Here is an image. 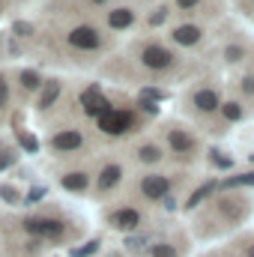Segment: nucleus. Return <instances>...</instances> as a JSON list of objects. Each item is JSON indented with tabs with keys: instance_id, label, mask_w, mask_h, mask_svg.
<instances>
[{
	"instance_id": "1",
	"label": "nucleus",
	"mask_w": 254,
	"mask_h": 257,
	"mask_svg": "<svg viewBox=\"0 0 254 257\" xmlns=\"http://www.w3.org/2000/svg\"><path fill=\"white\" fill-rule=\"evenodd\" d=\"M24 230L30 236H39V239H60L66 224L57 221V218H27L24 221Z\"/></svg>"
},
{
	"instance_id": "2",
	"label": "nucleus",
	"mask_w": 254,
	"mask_h": 257,
	"mask_svg": "<svg viewBox=\"0 0 254 257\" xmlns=\"http://www.w3.org/2000/svg\"><path fill=\"white\" fill-rule=\"evenodd\" d=\"M99 128L105 135H123L129 128H135V114L132 111H108L99 117Z\"/></svg>"
},
{
	"instance_id": "3",
	"label": "nucleus",
	"mask_w": 254,
	"mask_h": 257,
	"mask_svg": "<svg viewBox=\"0 0 254 257\" xmlns=\"http://www.w3.org/2000/svg\"><path fill=\"white\" fill-rule=\"evenodd\" d=\"M99 42H102V36H99V30L93 24H81V27H75L69 33V45L81 48V51H93V48H99Z\"/></svg>"
},
{
	"instance_id": "4",
	"label": "nucleus",
	"mask_w": 254,
	"mask_h": 257,
	"mask_svg": "<svg viewBox=\"0 0 254 257\" xmlns=\"http://www.w3.org/2000/svg\"><path fill=\"white\" fill-rule=\"evenodd\" d=\"M168 192H171V180L162 177V174H147V177L141 180V194H144L147 200H165Z\"/></svg>"
},
{
	"instance_id": "5",
	"label": "nucleus",
	"mask_w": 254,
	"mask_h": 257,
	"mask_svg": "<svg viewBox=\"0 0 254 257\" xmlns=\"http://www.w3.org/2000/svg\"><path fill=\"white\" fill-rule=\"evenodd\" d=\"M81 105H84V111H87V117H102V114H108V111H114L111 108V102L99 93V87H90V90H84L81 93Z\"/></svg>"
},
{
	"instance_id": "6",
	"label": "nucleus",
	"mask_w": 254,
	"mask_h": 257,
	"mask_svg": "<svg viewBox=\"0 0 254 257\" xmlns=\"http://www.w3.org/2000/svg\"><path fill=\"white\" fill-rule=\"evenodd\" d=\"M141 63L147 66V69H168V66L174 63V54L165 45H147L141 51Z\"/></svg>"
},
{
	"instance_id": "7",
	"label": "nucleus",
	"mask_w": 254,
	"mask_h": 257,
	"mask_svg": "<svg viewBox=\"0 0 254 257\" xmlns=\"http://www.w3.org/2000/svg\"><path fill=\"white\" fill-rule=\"evenodd\" d=\"M81 144H84V138H81V132H75V128L57 132V135L51 138V147H54L57 153H72V150H81Z\"/></svg>"
},
{
	"instance_id": "8",
	"label": "nucleus",
	"mask_w": 254,
	"mask_h": 257,
	"mask_svg": "<svg viewBox=\"0 0 254 257\" xmlns=\"http://www.w3.org/2000/svg\"><path fill=\"white\" fill-rule=\"evenodd\" d=\"M111 224L117 230H135L141 224V212L138 209H117V212H111Z\"/></svg>"
},
{
	"instance_id": "9",
	"label": "nucleus",
	"mask_w": 254,
	"mask_h": 257,
	"mask_svg": "<svg viewBox=\"0 0 254 257\" xmlns=\"http://www.w3.org/2000/svg\"><path fill=\"white\" fill-rule=\"evenodd\" d=\"M132 24H135V9L120 6V9H111V12H108V27H111V30H126Z\"/></svg>"
},
{
	"instance_id": "10",
	"label": "nucleus",
	"mask_w": 254,
	"mask_h": 257,
	"mask_svg": "<svg viewBox=\"0 0 254 257\" xmlns=\"http://www.w3.org/2000/svg\"><path fill=\"white\" fill-rule=\"evenodd\" d=\"M60 93H63V84H60V81H54V78H51V81H45V87H42V93H39V102H36V105H39V111H48V108L57 102V96H60Z\"/></svg>"
},
{
	"instance_id": "11",
	"label": "nucleus",
	"mask_w": 254,
	"mask_h": 257,
	"mask_svg": "<svg viewBox=\"0 0 254 257\" xmlns=\"http://www.w3.org/2000/svg\"><path fill=\"white\" fill-rule=\"evenodd\" d=\"M60 186H63L66 192H84L90 186V174L87 171H72V174L60 177Z\"/></svg>"
},
{
	"instance_id": "12",
	"label": "nucleus",
	"mask_w": 254,
	"mask_h": 257,
	"mask_svg": "<svg viewBox=\"0 0 254 257\" xmlns=\"http://www.w3.org/2000/svg\"><path fill=\"white\" fill-rule=\"evenodd\" d=\"M194 108L203 111V114H212V111L218 108V96H215V90H197V93H194Z\"/></svg>"
},
{
	"instance_id": "13",
	"label": "nucleus",
	"mask_w": 254,
	"mask_h": 257,
	"mask_svg": "<svg viewBox=\"0 0 254 257\" xmlns=\"http://www.w3.org/2000/svg\"><path fill=\"white\" fill-rule=\"evenodd\" d=\"M120 177H123V168H120V165H105L102 174H99V189H102V192L114 189V186L120 183Z\"/></svg>"
},
{
	"instance_id": "14",
	"label": "nucleus",
	"mask_w": 254,
	"mask_h": 257,
	"mask_svg": "<svg viewBox=\"0 0 254 257\" xmlns=\"http://www.w3.org/2000/svg\"><path fill=\"white\" fill-rule=\"evenodd\" d=\"M174 42H177V45H194V42H200V27H194V24H180V27L174 30Z\"/></svg>"
},
{
	"instance_id": "15",
	"label": "nucleus",
	"mask_w": 254,
	"mask_h": 257,
	"mask_svg": "<svg viewBox=\"0 0 254 257\" xmlns=\"http://www.w3.org/2000/svg\"><path fill=\"white\" fill-rule=\"evenodd\" d=\"M168 141H171L174 153H191V150H194V138H191L189 132H180V128H174V132L168 135Z\"/></svg>"
},
{
	"instance_id": "16",
	"label": "nucleus",
	"mask_w": 254,
	"mask_h": 257,
	"mask_svg": "<svg viewBox=\"0 0 254 257\" xmlns=\"http://www.w3.org/2000/svg\"><path fill=\"white\" fill-rule=\"evenodd\" d=\"M138 159L147 162V165H156V162L162 159V147H159V144H144V147L138 150Z\"/></svg>"
},
{
	"instance_id": "17",
	"label": "nucleus",
	"mask_w": 254,
	"mask_h": 257,
	"mask_svg": "<svg viewBox=\"0 0 254 257\" xmlns=\"http://www.w3.org/2000/svg\"><path fill=\"white\" fill-rule=\"evenodd\" d=\"M242 197H224V203H221V209L230 215V218H242L245 215V203H239Z\"/></svg>"
},
{
	"instance_id": "18",
	"label": "nucleus",
	"mask_w": 254,
	"mask_h": 257,
	"mask_svg": "<svg viewBox=\"0 0 254 257\" xmlns=\"http://www.w3.org/2000/svg\"><path fill=\"white\" fill-rule=\"evenodd\" d=\"M18 78H21V87H24V90H39V87H42V78H39V72H33V69H24Z\"/></svg>"
},
{
	"instance_id": "19",
	"label": "nucleus",
	"mask_w": 254,
	"mask_h": 257,
	"mask_svg": "<svg viewBox=\"0 0 254 257\" xmlns=\"http://www.w3.org/2000/svg\"><path fill=\"white\" fill-rule=\"evenodd\" d=\"M18 141H21V147H24L27 153H39V141H36L33 135H27V132H18Z\"/></svg>"
},
{
	"instance_id": "20",
	"label": "nucleus",
	"mask_w": 254,
	"mask_h": 257,
	"mask_svg": "<svg viewBox=\"0 0 254 257\" xmlns=\"http://www.w3.org/2000/svg\"><path fill=\"white\" fill-rule=\"evenodd\" d=\"M212 186H215V183H206V186H200V189H197V192H194V194L189 197V203H186V206H189V209H191V206H197V203H200V200H203L206 194L212 192Z\"/></svg>"
},
{
	"instance_id": "21",
	"label": "nucleus",
	"mask_w": 254,
	"mask_h": 257,
	"mask_svg": "<svg viewBox=\"0 0 254 257\" xmlns=\"http://www.w3.org/2000/svg\"><path fill=\"white\" fill-rule=\"evenodd\" d=\"M221 114H224V120H239V117H242V108H239L236 102H227V105L221 108Z\"/></svg>"
},
{
	"instance_id": "22",
	"label": "nucleus",
	"mask_w": 254,
	"mask_h": 257,
	"mask_svg": "<svg viewBox=\"0 0 254 257\" xmlns=\"http://www.w3.org/2000/svg\"><path fill=\"white\" fill-rule=\"evenodd\" d=\"M251 183H254V174H242V177H230L224 186L230 189V186H251Z\"/></svg>"
},
{
	"instance_id": "23",
	"label": "nucleus",
	"mask_w": 254,
	"mask_h": 257,
	"mask_svg": "<svg viewBox=\"0 0 254 257\" xmlns=\"http://www.w3.org/2000/svg\"><path fill=\"white\" fill-rule=\"evenodd\" d=\"M96 248H99V239H90L87 245H81V248H75V251H72V257H84V254H93Z\"/></svg>"
},
{
	"instance_id": "24",
	"label": "nucleus",
	"mask_w": 254,
	"mask_h": 257,
	"mask_svg": "<svg viewBox=\"0 0 254 257\" xmlns=\"http://www.w3.org/2000/svg\"><path fill=\"white\" fill-rule=\"evenodd\" d=\"M0 200H6V203H18V192H15L12 186H0Z\"/></svg>"
},
{
	"instance_id": "25",
	"label": "nucleus",
	"mask_w": 254,
	"mask_h": 257,
	"mask_svg": "<svg viewBox=\"0 0 254 257\" xmlns=\"http://www.w3.org/2000/svg\"><path fill=\"white\" fill-rule=\"evenodd\" d=\"M153 257H177V251H174V245H156Z\"/></svg>"
},
{
	"instance_id": "26",
	"label": "nucleus",
	"mask_w": 254,
	"mask_h": 257,
	"mask_svg": "<svg viewBox=\"0 0 254 257\" xmlns=\"http://www.w3.org/2000/svg\"><path fill=\"white\" fill-rule=\"evenodd\" d=\"M224 57H227L230 63H236V60H242V48H239V45H230V48L224 51Z\"/></svg>"
},
{
	"instance_id": "27",
	"label": "nucleus",
	"mask_w": 254,
	"mask_h": 257,
	"mask_svg": "<svg viewBox=\"0 0 254 257\" xmlns=\"http://www.w3.org/2000/svg\"><path fill=\"white\" fill-rule=\"evenodd\" d=\"M12 30H15V33H18V36H33V27H30V24H27V21H18V24H15V27H12Z\"/></svg>"
},
{
	"instance_id": "28",
	"label": "nucleus",
	"mask_w": 254,
	"mask_h": 257,
	"mask_svg": "<svg viewBox=\"0 0 254 257\" xmlns=\"http://www.w3.org/2000/svg\"><path fill=\"white\" fill-rule=\"evenodd\" d=\"M212 162H215V165H218V168H230V165H233V162H230V159H227V156H221V153H218V150H212Z\"/></svg>"
},
{
	"instance_id": "29",
	"label": "nucleus",
	"mask_w": 254,
	"mask_h": 257,
	"mask_svg": "<svg viewBox=\"0 0 254 257\" xmlns=\"http://www.w3.org/2000/svg\"><path fill=\"white\" fill-rule=\"evenodd\" d=\"M42 197H45V189H42V186H39V189H30V194H27V203H39Z\"/></svg>"
},
{
	"instance_id": "30",
	"label": "nucleus",
	"mask_w": 254,
	"mask_h": 257,
	"mask_svg": "<svg viewBox=\"0 0 254 257\" xmlns=\"http://www.w3.org/2000/svg\"><path fill=\"white\" fill-rule=\"evenodd\" d=\"M165 18H168V9H159V12H153V15H150V24L156 27V24H162Z\"/></svg>"
},
{
	"instance_id": "31",
	"label": "nucleus",
	"mask_w": 254,
	"mask_h": 257,
	"mask_svg": "<svg viewBox=\"0 0 254 257\" xmlns=\"http://www.w3.org/2000/svg\"><path fill=\"white\" fill-rule=\"evenodd\" d=\"M141 245H144V236H135V239H126V248H129V251H141Z\"/></svg>"
},
{
	"instance_id": "32",
	"label": "nucleus",
	"mask_w": 254,
	"mask_h": 257,
	"mask_svg": "<svg viewBox=\"0 0 254 257\" xmlns=\"http://www.w3.org/2000/svg\"><path fill=\"white\" fill-rule=\"evenodd\" d=\"M12 162H15V156H12V153H0V171H6Z\"/></svg>"
},
{
	"instance_id": "33",
	"label": "nucleus",
	"mask_w": 254,
	"mask_h": 257,
	"mask_svg": "<svg viewBox=\"0 0 254 257\" xmlns=\"http://www.w3.org/2000/svg\"><path fill=\"white\" fill-rule=\"evenodd\" d=\"M6 99H9V87H6V81L0 78V108L6 105Z\"/></svg>"
},
{
	"instance_id": "34",
	"label": "nucleus",
	"mask_w": 254,
	"mask_h": 257,
	"mask_svg": "<svg viewBox=\"0 0 254 257\" xmlns=\"http://www.w3.org/2000/svg\"><path fill=\"white\" fill-rule=\"evenodd\" d=\"M197 3H200V0H177V6H180V9H194Z\"/></svg>"
},
{
	"instance_id": "35",
	"label": "nucleus",
	"mask_w": 254,
	"mask_h": 257,
	"mask_svg": "<svg viewBox=\"0 0 254 257\" xmlns=\"http://www.w3.org/2000/svg\"><path fill=\"white\" fill-rule=\"evenodd\" d=\"M242 90H245V93H254V78H251V75H248V78H242Z\"/></svg>"
},
{
	"instance_id": "36",
	"label": "nucleus",
	"mask_w": 254,
	"mask_h": 257,
	"mask_svg": "<svg viewBox=\"0 0 254 257\" xmlns=\"http://www.w3.org/2000/svg\"><path fill=\"white\" fill-rule=\"evenodd\" d=\"M93 3H96V6H102V3H108V0H93Z\"/></svg>"
},
{
	"instance_id": "37",
	"label": "nucleus",
	"mask_w": 254,
	"mask_h": 257,
	"mask_svg": "<svg viewBox=\"0 0 254 257\" xmlns=\"http://www.w3.org/2000/svg\"><path fill=\"white\" fill-rule=\"evenodd\" d=\"M248 257H254V242H251V248H248Z\"/></svg>"
}]
</instances>
